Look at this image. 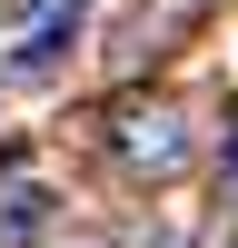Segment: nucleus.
I'll return each mask as SVG.
<instances>
[{
	"mask_svg": "<svg viewBox=\"0 0 238 248\" xmlns=\"http://www.w3.org/2000/svg\"><path fill=\"white\" fill-rule=\"evenodd\" d=\"M228 169H238V149H228Z\"/></svg>",
	"mask_w": 238,
	"mask_h": 248,
	"instance_id": "20e7f679",
	"label": "nucleus"
},
{
	"mask_svg": "<svg viewBox=\"0 0 238 248\" xmlns=\"http://www.w3.org/2000/svg\"><path fill=\"white\" fill-rule=\"evenodd\" d=\"M129 159L139 169H178V119H129Z\"/></svg>",
	"mask_w": 238,
	"mask_h": 248,
	"instance_id": "7ed1b4c3",
	"label": "nucleus"
},
{
	"mask_svg": "<svg viewBox=\"0 0 238 248\" xmlns=\"http://www.w3.org/2000/svg\"><path fill=\"white\" fill-rule=\"evenodd\" d=\"M70 50H79V10H70V20H40L30 50H20V79H60V70H70Z\"/></svg>",
	"mask_w": 238,
	"mask_h": 248,
	"instance_id": "f257e3e1",
	"label": "nucleus"
},
{
	"mask_svg": "<svg viewBox=\"0 0 238 248\" xmlns=\"http://www.w3.org/2000/svg\"><path fill=\"white\" fill-rule=\"evenodd\" d=\"M40 229H50V189H30V179L0 189V248H30Z\"/></svg>",
	"mask_w": 238,
	"mask_h": 248,
	"instance_id": "f03ea898",
	"label": "nucleus"
}]
</instances>
